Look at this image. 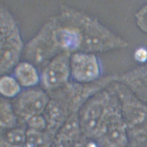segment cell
I'll return each mask as SVG.
<instances>
[{
	"label": "cell",
	"mask_w": 147,
	"mask_h": 147,
	"mask_svg": "<svg viewBox=\"0 0 147 147\" xmlns=\"http://www.w3.org/2000/svg\"><path fill=\"white\" fill-rule=\"evenodd\" d=\"M61 9L81 31L83 41L81 52H103L122 45V42L117 36L92 17L68 6Z\"/></svg>",
	"instance_id": "1"
},
{
	"label": "cell",
	"mask_w": 147,
	"mask_h": 147,
	"mask_svg": "<svg viewBox=\"0 0 147 147\" xmlns=\"http://www.w3.org/2000/svg\"><path fill=\"white\" fill-rule=\"evenodd\" d=\"M54 19L47 22L24 48V56L28 61L39 69H43L61 53L54 37Z\"/></svg>",
	"instance_id": "2"
},
{
	"label": "cell",
	"mask_w": 147,
	"mask_h": 147,
	"mask_svg": "<svg viewBox=\"0 0 147 147\" xmlns=\"http://www.w3.org/2000/svg\"><path fill=\"white\" fill-rule=\"evenodd\" d=\"M112 97L106 92L98 93L87 100L79 112L82 134L87 138L95 139L100 131Z\"/></svg>",
	"instance_id": "3"
},
{
	"label": "cell",
	"mask_w": 147,
	"mask_h": 147,
	"mask_svg": "<svg viewBox=\"0 0 147 147\" xmlns=\"http://www.w3.org/2000/svg\"><path fill=\"white\" fill-rule=\"evenodd\" d=\"M100 131L94 140L99 147H124L127 142L125 122L113 99Z\"/></svg>",
	"instance_id": "4"
},
{
	"label": "cell",
	"mask_w": 147,
	"mask_h": 147,
	"mask_svg": "<svg viewBox=\"0 0 147 147\" xmlns=\"http://www.w3.org/2000/svg\"><path fill=\"white\" fill-rule=\"evenodd\" d=\"M49 100L46 91L33 87L22 90L11 104L18 120L26 123L30 118L43 115Z\"/></svg>",
	"instance_id": "5"
},
{
	"label": "cell",
	"mask_w": 147,
	"mask_h": 147,
	"mask_svg": "<svg viewBox=\"0 0 147 147\" xmlns=\"http://www.w3.org/2000/svg\"><path fill=\"white\" fill-rule=\"evenodd\" d=\"M71 55L68 52H62L42 70L40 83L46 92L59 90L68 83L71 78Z\"/></svg>",
	"instance_id": "6"
},
{
	"label": "cell",
	"mask_w": 147,
	"mask_h": 147,
	"mask_svg": "<svg viewBox=\"0 0 147 147\" xmlns=\"http://www.w3.org/2000/svg\"><path fill=\"white\" fill-rule=\"evenodd\" d=\"M71 79L81 84H90L99 79L100 65L98 58L92 53L76 52L70 57Z\"/></svg>",
	"instance_id": "7"
},
{
	"label": "cell",
	"mask_w": 147,
	"mask_h": 147,
	"mask_svg": "<svg viewBox=\"0 0 147 147\" xmlns=\"http://www.w3.org/2000/svg\"><path fill=\"white\" fill-rule=\"evenodd\" d=\"M1 74L7 73L14 68L19 63L22 51L24 42L17 28L11 34L1 38Z\"/></svg>",
	"instance_id": "8"
},
{
	"label": "cell",
	"mask_w": 147,
	"mask_h": 147,
	"mask_svg": "<svg viewBox=\"0 0 147 147\" xmlns=\"http://www.w3.org/2000/svg\"><path fill=\"white\" fill-rule=\"evenodd\" d=\"M82 134L79 112L71 114L58 131L53 140L52 147H76Z\"/></svg>",
	"instance_id": "9"
},
{
	"label": "cell",
	"mask_w": 147,
	"mask_h": 147,
	"mask_svg": "<svg viewBox=\"0 0 147 147\" xmlns=\"http://www.w3.org/2000/svg\"><path fill=\"white\" fill-rule=\"evenodd\" d=\"M14 76L22 87L31 88L40 83V74L38 69L32 63L22 61L14 68Z\"/></svg>",
	"instance_id": "10"
},
{
	"label": "cell",
	"mask_w": 147,
	"mask_h": 147,
	"mask_svg": "<svg viewBox=\"0 0 147 147\" xmlns=\"http://www.w3.org/2000/svg\"><path fill=\"white\" fill-rule=\"evenodd\" d=\"M3 132L1 138V147H24L26 140L27 129L16 126Z\"/></svg>",
	"instance_id": "11"
},
{
	"label": "cell",
	"mask_w": 147,
	"mask_h": 147,
	"mask_svg": "<svg viewBox=\"0 0 147 147\" xmlns=\"http://www.w3.org/2000/svg\"><path fill=\"white\" fill-rule=\"evenodd\" d=\"M0 125L4 131L16 127L18 118L12 104L8 99L2 97L0 102Z\"/></svg>",
	"instance_id": "12"
},
{
	"label": "cell",
	"mask_w": 147,
	"mask_h": 147,
	"mask_svg": "<svg viewBox=\"0 0 147 147\" xmlns=\"http://www.w3.org/2000/svg\"><path fill=\"white\" fill-rule=\"evenodd\" d=\"M22 92V87L15 77L2 75L0 79V93L3 98L15 99Z\"/></svg>",
	"instance_id": "13"
},
{
	"label": "cell",
	"mask_w": 147,
	"mask_h": 147,
	"mask_svg": "<svg viewBox=\"0 0 147 147\" xmlns=\"http://www.w3.org/2000/svg\"><path fill=\"white\" fill-rule=\"evenodd\" d=\"M53 140L45 131L27 129L26 140L24 147H52Z\"/></svg>",
	"instance_id": "14"
},
{
	"label": "cell",
	"mask_w": 147,
	"mask_h": 147,
	"mask_svg": "<svg viewBox=\"0 0 147 147\" xmlns=\"http://www.w3.org/2000/svg\"><path fill=\"white\" fill-rule=\"evenodd\" d=\"M0 17V37L3 38L11 34L18 27L14 16L5 7H1Z\"/></svg>",
	"instance_id": "15"
},
{
	"label": "cell",
	"mask_w": 147,
	"mask_h": 147,
	"mask_svg": "<svg viewBox=\"0 0 147 147\" xmlns=\"http://www.w3.org/2000/svg\"><path fill=\"white\" fill-rule=\"evenodd\" d=\"M26 124L29 129L46 131L47 123L43 115H36L30 118L26 123Z\"/></svg>",
	"instance_id": "16"
},
{
	"label": "cell",
	"mask_w": 147,
	"mask_h": 147,
	"mask_svg": "<svg viewBox=\"0 0 147 147\" xmlns=\"http://www.w3.org/2000/svg\"><path fill=\"white\" fill-rule=\"evenodd\" d=\"M136 21L139 28L147 32V5L144 6L137 14Z\"/></svg>",
	"instance_id": "17"
},
{
	"label": "cell",
	"mask_w": 147,
	"mask_h": 147,
	"mask_svg": "<svg viewBox=\"0 0 147 147\" xmlns=\"http://www.w3.org/2000/svg\"><path fill=\"white\" fill-rule=\"evenodd\" d=\"M134 57L136 61L140 63L147 61V49L140 47L137 49L134 54Z\"/></svg>",
	"instance_id": "18"
},
{
	"label": "cell",
	"mask_w": 147,
	"mask_h": 147,
	"mask_svg": "<svg viewBox=\"0 0 147 147\" xmlns=\"http://www.w3.org/2000/svg\"><path fill=\"white\" fill-rule=\"evenodd\" d=\"M144 73L146 74V75H144V76H147V69H146V70H144Z\"/></svg>",
	"instance_id": "19"
}]
</instances>
